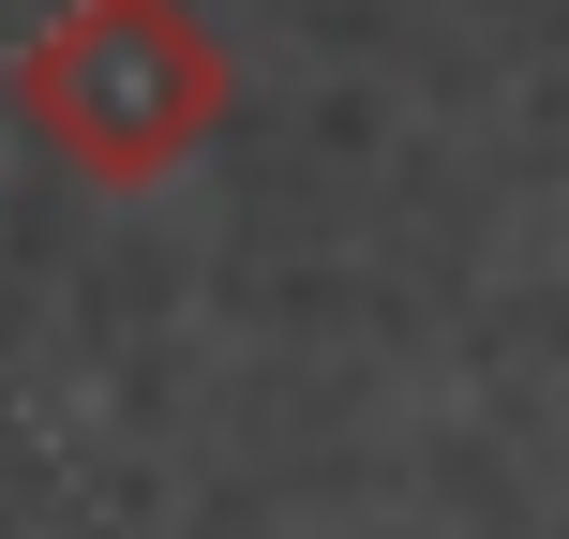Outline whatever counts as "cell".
Returning a JSON list of instances; mask_svg holds the SVG:
<instances>
[{
	"label": "cell",
	"mask_w": 569,
	"mask_h": 539,
	"mask_svg": "<svg viewBox=\"0 0 569 539\" xmlns=\"http://www.w3.org/2000/svg\"><path fill=\"white\" fill-rule=\"evenodd\" d=\"M16 120L76 180L136 196V180L196 166L226 120V46L196 30V0H60L16 46Z\"/></svg>",
	"instance_id": "cell-1"
}]
</instances>
